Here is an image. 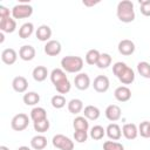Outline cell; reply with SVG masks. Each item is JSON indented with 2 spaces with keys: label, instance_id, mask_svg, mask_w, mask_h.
Listing matches in <instances>:
<instances>
[{
  "label": "cell",
  "instance_id": "cell-1",
  "mask_svg": "<svg viewBox=\"0 0 150 150\" xmlns=\"http://www.w3.org/2000/svg\"><path fill=\"white\" fill-rule=\"evenodd\" d=\"M50 81L54 84L56 91L61 94H67L70 91L71 84L66 75V71L62 68H55L50 73Z\"/></svg>",
  "mask_w": 150,
  "mask_h": 150
},
{
  "label": "cell",
  "instance_id": "cell-2",
  "mask_svg": "<svg viewBox=\"0 0 150 150\" xmlns=\"http://www.w3.org/2000/svg\"><path fill=\"white\" fill-rule=\"evenodd\" d=\"M112 73L114 75L120 80L121 83L123 84H131L135 81V71L127 66L124 62H116L112 66Z\"/></svg>",
  "mask_w": 150,
  "mask_h": 150
},
{
  "label": "cell",
  "instance_id": "cell-3",
  "mask_svg": "<svg viewBox=\"0 0 150 150\" xmlns=\"http://www.w3.org/2000/svg\"><path fill=\"white\" fill-rule=\"evenodd\" d=\"M116 15L120 21L124 23L132 22L135 20V9H134V4L130 0H122L117 4L116 8Z\"/></svg>",
  "mask_w": 150,
  "mask_h": 150
},
{
  "label": "cell",
  "instance_id": "cell-4",
  "mask_svg": "<svg viewBox=\"0 0 150 150\" xmlns=\"http://www.w3.org/2000/svg\"><path fill=\"white\" fill-rule=\"evenodd\" d=\"M83 59L80 56H74V55H68L61 59V68L71 74H79L82 68H83Z\"/></svg>",
  "mask_w": 150,
  "mask_h": 150
},
{
  "label": "cell",
  "instance_id": "cell-5",
  "mask_svg": "<svg viewBox=\"0 0 150 150\" xmlns=\"http://www.w3.org/2000/svg\"><path fill=\"white\" fill-rule=\"evenodd\" d=\"M52 144L54 148H56L59 150H73L74 149V142L69 137H67L62 134L55 135L52 139Z\"/></svg>",
  "mask_w": 150,
  "mask_h": 150
},
{
  "label": "cell",
  "instance_id": "cell-6",
  "mask_svg": "<svg viewBox=\"0 0 150 150\" xmlns=\"http://www.w3.org/2000/svg\"><path fill=\"white\" fill-rule=\"evenodd\" d=\"M33 14V7L29 4H18L12 8V18L26 19Z\"/></svg>",
  "mask_w": 150,
  "mask_h": 150
},
{
  "label": "cell",
  "instance_id": "cell-7",
  "mask_svg": "<svg viewBox=\"0 0 150 150\" xmlns=\"http://www.w3.org/2000/svg\"><path fill=\"white\" fill-rule=\"evenodd\" d=\"M29 120H30V117H28V115H26L23 112H19L15 116H13V118L11 121V127L15 131H23L28 127Z\"/></svg>",
  "mask_w": 150,
  "mask_h": 150
},
{
  "label": "cell",
  "instance_id": "cell-8",
  "mask_svg": "<svg viewBox=\"0 0 150 150\" xmlns=\"http://www.w3.org/2000/svg\"><path fill=\"white\" fill-rule=\"evenodd\" d=\"M95 89V91L97 93H105L108 91L109 87H110V81L105 75H97L94 79V82L91 84Z\"/></svg>",
  "mask_w": 150,
  "mask_h": 150
},
{
  "label": "cell",
  "instance_id": "cell-9",
  "mask_svg": "<svg viewBox=\"0 0 150 150\" xmlns=\"http://www.w3.org/2000/svg\"><path fill=\"white\" fill-rule=\"evenodd\" d=\"M117 49L120 52V54L124 55V56H129L131 54H134L136 47H135V43L129 40V39H123L118 42V46H117Z\"/></svg>",
  "mask_w": 150,
  "mask_h": 150
},
{
  "label": "cell",
  "instance_id": "cell-10",
  "mask_svg": "<svg viewBox=\"0 0 150 150\" xmlns=\"http://www.w3.org/2000/svg\"><path fill=\"white\" fill-rule=\"evenodd\" d=\"M74 84L79 90H87L90 87V77L87 73H79L74 77Z\"/></svg>",
  "mask_w": 150,
  "mask_h": 150
},
{
  "label": "cell",
  "instance_id": "cell-11",
  "mask_svg": "<svg viewBox=\"0 0 150 150\" xmlns=\"http://www.w3.org/2000/svg\"><path fill=\"white\" fill-rule=\"evenodd\" d=\"M43 50L48 56H57L62 50V46L57 40H49L46 42Z\"/></svg>",
  "mask_w": 150,
  "mask_h": 150
},
{
  "label": "cell",
  "instance_id": "cell-12",
  "mask_svg": "<svg viewBox=\"0 0 150 150\" xmlns=\"http://www.w3.org/2000/svg\"><path fill=\"white\" fill-rule=\"evenodd\" d=\"M104 115L105 117L111 121V122H116L121 118L122 116V110L121 108L117 105V104H109L107 108H105V111H104Z\"/></svg>",
  "mask_w": 150,
  "mask_h": 150
},
{
  "label": "cell",
  "instance_id": "cell-13",
  "mask_svg": "<svg viewBox=\"0 0 150 150\" xmlns=\"http://www.w3.org/2000/svg\"><path fill=\"white\" fill-rule=\"evenodd\" d=\"M114 96L118 102H128L131 98V90L127 86H120L115 89Z\"/></svg>",
  "mask_w": 150,
  "mask_h": 150
},
{
  "label": "cell",
  "instance_id": "cell-14",
  "mask_svg": "<svg viewBox=\"0 0 150 150\" xmlns=\"http://www.w3.org/2000/svg\"><path fill=\"white\" fill-rule=\"evenodd\" d=\"M122 135L127 139L132 141L138 136V127L135 123H125L122 127Z\"/></svg>",
  "mask_w": 150,
  "mask_h": 150
},
{
  "label": "cell",
  "instance_id": "cell-15",
  "mask_svg": "<svg viewBox=\"0 0 150 150\" xmlns=\"http://www.w3.org/2000/svg\"><path fill=\"white\" fill-rule=\"evenodd\" d=\"M35 54H36V50L30 45H25L19 49V57L23 61H32L35 57Z\"/></svg>",
  "mask_w": 150,
  "mask_h": 150
},
{
  "label": "cell",
  "instance_id": "cell-16",
  "mask_svg": "<svg viewBox=\"0 0 150 150\" xmlns=\"http://www.w3.org/2000/svg\"><path fill=\"white\" fill-rule=\"evenodd\" d=\"M35 35H36L38 40H40L42 42H48L52 38V28L48 25H41L36 28Z\"/></svg>",
  "mask_w": 150,
  "mask_h": 150
},
{
  "label": "cell",
  "instance_id": "cell-17",
  "mask_svg": "<svg viewBox=\"0 0 150 150\" xmlns=\"http://www.w3.org/2000/svg\"><path fill=\"white\" fill-rule=\"evenodd\" d=\"M16 59H18V53L13 48H6L1 53V60L7 66L14 64L16 62Z\"/></svg>",
  "mask_w": 150,
  "mask_h": 150
},
{
  "label": "cell",
  "instance_id": "cell-18",
  "mask_svg": "<svg viewBox=\"0 0 150 150\" xmlns=\"http://www.w3.org/2000/svg\"><path fill=\"white\" fill-rule=\"evenodd\" d=\"M12 87L19 94L26 93V90L28 88V81L23 76H15L13 79V81H12Z\"/></svg>",
  "mask_w": 150,
  "mask_h": 150
},
{
  "label": "cell",
  "instance_id": "cell-19",
  "mask_svg": "<svg viewBox=\"0 0 150 150\" xmlns=\"http://www.w3.org/2000/svg\"><path fill=\"white\" fill-rule=\"evenodd\" d=\"M105 135L111 139V141H118L122 137V129L118 124L116 123H110L105 128Z\"/></svg>",
  "mask_w": 150,
  "mask_h": 150
},
{
  "label": "cell",
  "instance_id": "cell-20",
  "mask_svg": "<svg viewBox=\"0 0 150 150\" xmlns=\"http://www.w3.org/2000/svg\"><path fill=\"white\" fill-rule=\"evenodd\" d=\"M16 29V21L14 18H7L5 20H0V30L2 33H13Z\"/></svg>",
  "mask_w": 150,
  "mask_h": 150
},
{
  "label": "cell",
  "instance_id": "cell-21",
  "mask_svg": "<svg viewBox=\"0 0 150 150\" xmlns=\"http://www.w3.org/2000/svg\"><path fill=\"white\" fill-rule=\"evenodd\" d=\"M30 120L33 121V123L35 122H40V121H43L47 118V111L45 108L42 107H34L32 110H30V115H29Z\"/></svg>",
  "mask_w": 150,
  "mask_h": 150
},
{
  "label": "cell",
  "instance_id": "cell-22",
  "mask_svg": "<svg viewBox=\"0 0 150 150\" xmlns=\"http://www.w3.org/2000/svg\"><path fill=\"white\" fill-rule=\"evenodd\" d=\"M100 115H101V111L95 105L89 104V105L84 107V109H83V116L89 121H96L100 117Z\"/></svg>",
  "mask_w": 150,
  "mask_h": 150
},
{
  "label": "cell",
  "instance_id": "cell-23",
  "mask_svg": "<svg viewBox=\"0 0 150 150\" xmlns=\"http://www.w3.org/2000/svg\"><path fill=\"white\" fill-rule=\"evenodd\" d=\"M30 146L34 150H43L47 146V137L43 135H35L30 139Z\"/></svg>",
  "mask_w": 150,
  "mask_h": 150
},
{
  "label": "cell",
  "instance_id": "cell-24",
  "mask_svg": "<svg viewBox=\"0 0 150 150\" xmlns=\"http://www.w3.org/2000/svg\"><path fill=\"white\" fill-rule=\"evenodd\" d=\"M32 76L36 82H43L48 76V69L45 66H38L33 69Z\"/></svg>",
  "mask_w": 150,
  "mask_h": 150
},
{
  "label": "cell",
  "instance_id": "cell-25",
  "mask_svg": "<svg viewBox=\"0 0 150 150\" xmlns=\"http://www.w3.org/2000/svg\"><path fill=\"white\" fill-rule=\"evenodd\" d=\"M73 127H74L75 131H88L89 122L84 116H77L73 121Z\"/></svg>",
  "mask_w": 150,
  "mask_h": 150
},
{
  "label": "cell",
  "instance_id": "cell-26",
  "mask_svg": "<svg viewBox=\"0 0 150 150\" xmlns=\"http://www.w3.org/2000/svg\"><path fill=\"white\" fill-rule=\"evenodd\" d=\"M22 101L26 105H36L40 102V95L36 91H27L23 94Z\"/></svg>",
  "mask_w": 150,
  "mask_h": 150
},
{
  "label": "cell",
  "instance_id": "cell-27",
  "mask_svg": "<svg viewBox=\"0 0 150 150\" xmlns=\"http://www.w3.org/2000/svg\"><path fill=\"white\" fill-rule=\"evenodd\" d=\"M67 107H68V111L70 114L77 115L83 110V102L80 98H73L68 102Z\"/></svg>",
  "mask_w": 150,
  "mask_h": 150
},
{
  "label": "cell",
  "instance_id": "cell-28",
  "mask_svg": "<svg viewBox=\"0 0 150 150\" xmlns=\"http://www.w3.org/2000/svg\"><path fill=\"white\" fill-rule=\"evenodd\" d=\"M34 33V25L32 22H25L19 28V36L21 39H28Z\"/></svg>",
  "mask_w": 150,
  "mask_h": 150
},
{
  "label": "cell",
  "instance_id": "cell-29",
  "mask_svg": "<svg viewBox=\"0 0 150 150\" xmlns=\"http://www.w3.org/2000/svg\"><path fill=\"white\" fill-rule=\"evenodd\" d=\"M100 55H101V53L97 49H89L84 56V60L89 66H96L97 61L100 59Z\"/></svg>",
  "mask_w": 150,
  "mask_h": 150
},
{
  "label": "cell",
  "instance_id": "cell-30",
  "mask_svg": "<svg viewBox=\"0 0 150 150\" xmlns=\"http://www.w3.org/2000/svg\"><path fill=\"white\" fill-rule=\"evenodd\" d=\"M105 135V129L102 127V125H94L91 129H90V132H89V136L94 139V141H100L104 137Z\"/></svg>",
  "mask_w": 150,
  "mask_h": 150
},
{
  "label": "cell",
  "instance_id": "cell-31",
  "mask_svg": "<svg viewBox=\"0 0 150 150\" xmlns=\"http://www.w3.org/2000/svg\"><path fill=\"white\" fill-rule=\"evenodd\" d=\"M137 71L144 79H150V63L146 61H141L137 63Z\"/></svg>",
  "mask_w": 150,
  "mask_h": 150
},
{
  "label": "cell",
  "instance_id": "cell-32",
  "mask_svg": "<svg viewBox=\"0 0 150 150\" xmlns=\"http://www.w3.org/2000/svg\"><path fill=\"white\" fill-rule=\"evenodd\" d=\"M111 61H112V59H111V56L108 53H102L100 55V59H98L96 66L100 69H105V68H108L111 64Z\"/></svg>",
  "mask_w": 150,
  "mask_h": 150
},
{
  "label": "cell",
  "instance_id": "cell-33",
  "mask_svg": "<svg viewBox=\"0 0 150 150\" xmlns=\"http://www.w3.org/2000/svg\"><path fill=\"white\" fill-rule=\"evenodd\" d=\"M50 103H52V107L55 108V109H61L66 105V97L63 95H54L50 100Z\"/></svg>",
  "mask_w": 150,
  "mask_h": 150
},
{
  "label": "cell",
  "instance_id": "cell-34",
  "mask_svg": "<svg viewBox=\"0 0 150 150\" xmlns=\"http://www.w3.org/2000/svg\"><path fill=\"white\" fill-rule=\"evenodd\" d=\"M138 134L144 138H150V122L143 121L138 125Z\"/></svg>",
  "mask_w": 150,
  "mask_h": 150
},
{
  "label": "cell",
  "instance_id": "cell-35",
  "mask_svg": "<svg viewBox=\"0 0 150 150\" xmlns=\"http://www.w3.org/2000/svg\"><path fill=\"white\" fill-rule=\"evenodd\" d=\"M33 127H34V130H35V131H38V132H40V134H43V132H46V131L49 129L50 123H49L48 118H46V120H43V121L33 123Z\"/></svg>",
  "mask_w": 150,
  "mask_h": 150
},
{
  "label": "cell",
  "instance_id": "cell-36",
  "mask_svg": "<svg viewBox=\"0 0 150 150\" xmlns=\"http://www.w3.org/2000/svg\"><path fill=\"white\" fill-rule=\"evenodd\" d=\"M103 150H124V146L122 143L110 139L103 143Z\"/></svg>",
  "mask_w": 150,
  "mask_h": 150
},
{
  "label": "cell",
  "instance_id": "cell-37",
  "mask_svg": "<svg viewBox=\"0 0 150 150\" xmlns=\"http://www.w3.org/2000/svg\"><path fill=\"white\" fill-rule=\"evenodd\" d=\"M141 13L144 16H150V0H139Z\"/></svg>",
  "mask_w": 150,
  "mask_h": 150
},
{
  "label": "cell",
  "instance_id": "cell-38",
  "mask_svg": "<svg viewBox=\"0 0 150 150\" xmlns=\"http://www.w3.org/2000/svg\"><path fill=\"white\" fill-rule=\"evenodd\" d=\"M74 139L77 143H84L88 139V131H74Z\"/></svg>",
  "mask_w": 150,
  "mask_h": 150
},
{
  "label": "cell",
  "instance_id": "cell-39",
  "mask_svg": "<svg viewBox=\"0 0 150 150\" xmlns=\"http://www.w3.org/2000/svg\"><path fill=\"white\" fill-rule=\"evenodd\" d=\"M9 14H12V11H9L5 6H0V20H5L9 18Z\"/></svg>",
  "mask_w": 150,
  "mask_h": 150
},
{
  "label": "cell",
  "instance_id": "cell-40",
  "mask_svg": "<svg viewBox=\"0 0 150 150\" xmlns=\"http://www.w3.org/2000/svg\"><path fill=\"white\" fill-rule=\"evenodd\" d=\"M98 2H100V1H83L82 4H83L84 6H88V7H89V6H94V5L98 4Z\"/></svg>",
  "mask_w": 150,
  "mask_h": 150
},
{
  "label": "cell",
  "instance_id": "cell-41",
  "mask_svg": "<svg viewBox=\"0 0 150 150\" xmlns=\"http://www.w3.org/2000/svg\"><path fill=\"white\" fill-rule=\"evenodd\" d=\"M18 150H32V149L28 148V146H26V145H21V146L18 148Z\"/></svg>",
  "mask_w": 150,
  "mask_h": 150
},
{
  "label": "cell",
  "instance_id": "cell-42",
  "mask_svg": "<svg viewBox=\"0 0 150 150\" xmlns=\"http://www.w3.org/2000/svg\"><path fill=\"white\" fill-rule=\"evenodd\" d=\"M4 40H5V36H4V33L1 32V33H0V42L2 43V42H4Z\"/></svg>",
  "mask_w": 150,
  "mask_h": 150
},
{
  "label": "cell",
  "instance_id": "cell-43",
  "mask_svg": "<svg viewBox=\"0 0 150 150\" xmlns=\"http://www.w3.org/2000/svg\"><path fill=\"white\" fill-rule=\"evenodd\" d=\"M19 4H29V0H19Z\"/></svg>",
  "mask_w": 150,
  "mask_h": 150
},
{
  "label": "cell",
  "instance_id": "cell-44",
  "mask_svg": "<svg viewBox=\"0 0 150 150\" xmlns=\"http://www.w3.org/2000/svg\"><path fill=\"white\" fill-rule=\"evenodd\" d=\"M0 150H9V148H7L6 145H1L0 146Z\"/></svg>",
  "mask_w": 150,
  "mask_h": 150
}]
</instances>
